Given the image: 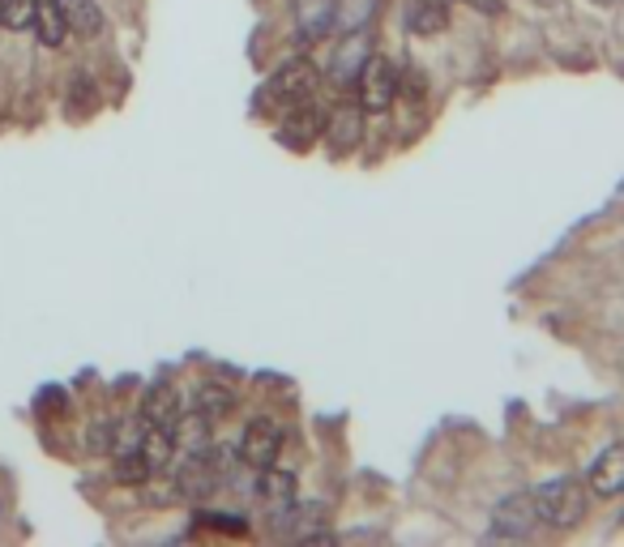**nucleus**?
Here are the masks:
<instances>
[{
  "label": "nucleus",
  "mask_w": 624,
  "mask_h": 547,
  "mask_svg": "<svg viewBox=\"0 0 624 547\" xmlns=\"http://www.w3.org/2000/svg\"><path fill=\"white\" fill-rule=\"evenodd\" d=\"M535 509L547 531H578L590 513V488L578 475H556L535 488Z\"/></svg>",
  "instance_id": "nucleus-1"
},
{
  "label": "nucleus",
  "mask_w": 624,
  "mask_h": 547,
  "mask_svg": "<svg viewBox=\"0 0 624 547\" xmlns=\"http://www.w3.org/2000/svg\"><path fill=\"white\" fill-rule=\"evenodd\" d=\"M316 86H321V69L312 65L309 56H296V60H287V65H278L270 78L261 81V90H257V112H270V108H296V103H309L316 99Z\"/></svg>",
  "instance_id": "nucleus-2"
},
{
  "label": "nucleus",
  "mask_w": 624,
  "mask_h": 547,
  "mask_svg": "<svg viewBox=\"0 0 624 547\" xmlns=\"http://www.w3.org/2000/svg\"><path fill=\"white\" fill-rule=\"evenodd\" d=\"M398 86H402L398 60L381 56V52H368V60H364V69H359V78H355V99H359V108H364L368 116L390 112L393 103H398Z\"/></svg>",
  "instance_id": "nucleus-3"
},
{
  "label": "nucleus",
  "mask_w": 624,
  "mask_h": 547,
  "mask_svg": "<svg viewBox=\"0 0 624 547\" xmlns=\"http://www.w3.org/2000/svg\"><path fill=\"white\" fill-rule=\"evenodd\" d=\"M364 108H359V99H334L330 108H325V116H321V137H325V146H330V155L347 158L355 155V146L364 142Z\"/></svg>",
  "instance_id": "nucleus-4"
},
{
  "label": "nucleus",
  "mask_w": 624,
  "mask_h": 547,
  "mask_svg": "<svg viewBox=\"0 0 624 547\" xmlns=\"http://www.w3.org/2000/svg\"><path fill=\"white\" fill-rule=\"evenodd\" d=\"M171 483H176L180 501H189V505H205L210 496H219L223 492V467L214 462V449L210 454H185Z\"/></svg>",
  "instance_id": "nucleus-5"
},
{
  "label": "nucleus",
  "mask_w": 624,
  "mask_h": 547,
  "mask_svg": "<svg viewBox=\"0 0 624 547\" xmlns=\"http://www.w3.org/2000/svg\"><path fill=\"white\" fill-rule=\"evenodd\" d=\"M488 531L497 539H531L539 531V509H535V488H522V492H509L505 501L492 505L488 517Z\"/></svg>",
  "instance_id": "nucleus-6"
},
{
  "label": "nucleus",
  "mask_w": 624,
  "mask_h": 547,
  "mask_svg": "<svg viewBox=\"0 0 624 547\" xmlns=\"http://www.w3.org/2000/svg\"><path fill=\"white\" fill-rule=\"evenodd\" d=\"M239 462H248L253 470H266L278 462V454H282V428L274 424L270 415H257V420H248V428L239 436Z\"/></svg>",
  "instance_id": "nucleus-7"
},
{
  "label": "nucleus",
  "mask_w": 624,
  "mask_h": 547,
  "mask_svg": "<svg viewBox=\"0 0 624 547\" xmlns=\"http://www.w3.org/2000/svg\"><path fill=\"white\" fill-rule=\"evenodd\" d=\"M586 488L599 501H616L624 496V440H612L586 470Z\"/></svg>",
  "instance_id": "nucleus-8"
},
{
  "label": "nucleus",
  "mask_w": 624,
  "mask_h": 547,
  "mask_svg": "<svg viewBox=\"0 0 624 547\" xmlns=\"http://www.w3.org/2000/svg\"><path fill=\"white\" fill-rule=\"evenodd\" d=\"M321 137V108L316 103H296V108H282L278 120V142L291 146V150H309L312 142Z\"/></svg>",
  "instance_id": "nucleus-9"
},
{
  "label": "nucleus",
  "mask_w": 624,
  "mask_h": 547,
  "mask_svg": "<svg viewBox=\"0 0 624 547\" xmlns=\"http://www.w3.org/2000/svg\"><path fill=\"white\" fill-rule=\"evenodd\" d=\"M142 424H158V428H176L185 420V398L171 381H155L151 390L142 393V406H137Z\"/></svg>",
  "instance_id": "nucleus-10"
},
{
  "label": "nucleus",
  "mask_w": 624,
  "mask_h": 547,
  "mask_svg": "<svg viewBox=\"0 0 624 547\" xmlns=\"http://www.w3.org/2000/svg\"><path fill=\"white\" fill-rule=\"evenodd\" d=\"M291 22H296V40L300 43L325 40L338 26V0H296Z\"/></svg>",
  "instance_id": "nucleus-11"
},
{
  "label": "nucleus",
  "mask_w": 624,
  "mask_h": 547,
  "mask_svg": "<svg viewBox=\"0 0 624 547\" xmlns=\"http://www.w3.org/2000/svg\"><path fill=\"white\" fill-rule=\"evenodd\" d=\"M364 60H368V35H364V31H352L347 40L338 43V52H334V60H330V74H325V78L334 81V86H355L359 69H364Z\"/></svg>",
  "instance_id": "nucleus-12"
},
{
  "label": "nucleus",
  "mask_w": 624,
  "mask_h": 547,
  "mask_svg": "<svg viewBox=\"0 0 624 547\" xmlns=\"http://www.w3.org/2000/svg\"><path fill=\"white\" fill-rule=\"evenodd\" d=\"M193 411L201 420H210V424L232 420L235 411H239V393H235L227 381H201L193 398Z\"/></svg>",
  "instance_id": "nucleus-13"
},
{
  "label": "nucleus",
  "mask_w": 624,
  "mask_h": 547,
  "mask_svg": "<svg viewBox=\"0 0 624 547\" xmlns=\"http://www.w3.org/2000/svg\"><path fill=\"white\" fill-rule=\"evenodd\" d=\"M137 449H142V458L151 462V470H167L171 467V458H176V449H180V436L176 428H158V424H142L137 432Z\"/></svg>",
  "instance_id": "nucleus-14"
},
{
  "label": "nucleus",
  "mask_w": 624,
  "mask_h": 547,
  "mask_svg": "<svg viewBox=\"0 0 624 547\" xmlns=\"http://www.w3.org/2000/svg\"><path fill=\"white\" fill-rule=\"evenodd\" d=\"M31 31L43 47H65L69 40V18H65V0H40L35 4V18H31Z\"/></svg>",
  "instance_id": "nucleus-15"
},
{
  "label": "nucleus",
  "mask_w": 624,
  "mask_h": 547,
  "mask_svg": "<svg viewBox=\"0 0 624 547\" xmlns=\"http://www.w3.org/2000/svg\"><path fill=\"white\" fill-rule=\"evenodd\" d=\"M296 470H282V467H266L257 470V501L266 509H287L296 505Z\"/></svg>",
  "instance_id": "nucleus-16"
},
{
  "label": "nucleus",
  "mask_w": 624,
  "mask_h": 547,
  "mask_svg": "<svg viewBox=\"0 0 624 547\" xmlns=\"http://www.w3.org/2000/svg\"><path fill=\"white\" fill-rule=\"evenodd\" d=\"M65 18H69V35H78V40H99L108 31L99 0H65Z\"/></svg>",
  "instance_id": "nucleus-17"
},
{
  "label": "nucleus",
  "mask_w": 624,
  "mask_h": 547,
  "mask_svg": "<svg viewBox=\"0 0 624 547\" xmlns=\"http://www.w3.org/2000/svg\"><path fill=\"white\" fill-rule=\"evenodd\" d=\"M445 26H449V13H445V4L441 0H411V9H406V31L411 35H445Z\"/></svg>",
  "instance_id": "nucleus-18"
},
{
  "label": "nucleus",
  "mask_w": 624,
  "mask_h": 547,
  "mask_svg": "<svg viewBox=\"0 0 624 547\" xmlns=\"http://www.w3.org/2000/svg\"><path fill=\"white\" fill-rule=\"evenodd\" d=\"M151 475H155V470H151V462L142 458V449H137V445H129V449H116V454H112V479L124 483V488H142Z\"/></svg>",
  "instance_id": "nucleus-19"
},
{
  "label": "nucleus",
  "mask_w": 624,
  "mask_h": 547,
  "mask_svg": "<svg viewBox=\"0 0 624 547\" xmlns=\"http://www.w3.org/2000/svg\"><path fill=\"white\" fill-rule=\"evenodd\" d=\"M120 445V420H94L86 428V449L90 454H116Z\"/></svg>",
  "instance_id": "nucleus-20"
},
{
  "label": "nucleus",
  "mask_w": 624,
  "mask_h": 547,
  "mask_svg": "<svg viewBox=\"0 0 624 547\" xmlns=\"http://www.w3.org/2000/svg\"><path fill=\"white\" fill-rule=\"evenodd\" d=\"M35 4H40V0H0V22H4L9 31H26L31 18H35Z\"/></svg>",
  "instance_id": "nucleus-21"
},
{
  "label": "nucleus",
  "mask_w": 624,
  "mask_h": 547,
  "mask_svg": "<svg viewBox=\"0 0 624 547\" xmlns=\"http://www.w3.org/2000/svg\"><path fill=\"white\" fill-rule=\"evenodd\" d=\"M424 94H428V81L420 78V74H411V69H402V86H398V103H411V108H420V103H424Z\"/></svg>",
  "instance_id": "nucleus-22"
},
{
  "label": "nucleus",
  "mask_w": 624,
  "mask_h": 547,
  "mask_svg": "<svg viewBox=\"0 0 624 547\" xmlns=\"http://www.w3.org/2000/svg\"><path fill=\"white\" fill-rule=\"evenodd\" d=\"M205 522H210L214 531H223V535H248V522H244V517H219V513H210Z\"/></svg>",
  "instance_id": "nucleus-23"
},
{
  "label": "nucleus",
  "mask_w": 624,
  "mask_h": 547,
  "mask_svg": "<svg viewBox=\"0 0 624 547\" xmlns=\"http://www.w3.org/2000/svg\"><path fill=\"white\" fill-rule=\"evenodd\" d=\"M470 9H479V13H501L505 9V0H467Z\"/></svg>",
  "instance_id": "nucleus-24"
},
{
  "label": "nucleus",
  "mask_w": 624,
  "mask_h": 547,
  "mask_svg": "<svg viewBox=\"0 0 624 547\" xmlns=\"http://www.w3.org/2000/svg\"><path fill=\"white\" fill-rule=\"evenodd\" d=\"M599 4H621V0H599Z\"/></svg>",
  "instance_id": "nucleus-25"
},
{
  "label": "nucleus",
  "mask_w": 624,
  "mask_h": 547,
  "mask_svg": "<svg viewBox=\"0 0 624 547\" xmlns=\"http://www.w3.org/2000/svg\"><path fill=\"white\" fill-rule=\"evenodd\" d=\"M0 31H4V22H0Z\"/></svg>",
  "instance_id": "nucleus-26"
}]
</instances>
